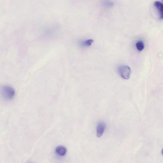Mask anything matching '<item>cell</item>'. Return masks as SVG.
<instances>
[{"label": "cell", "instance_id": "obj_3", "mask_svg": "<svg viewBox=\"0 0 163 163\" xmlns=\"http://www.w3.org/2000/svg\"><path fill=\"white\" fill-rule=\"evenodd\" d=\"M106 124L104 122H100L97 125V136L100 138L104 134L106 128Z\"/></svg>", "mask_w": 163, "mask_h": 163}, {"label": "cell", "instance_id": "obj_8", "mask_svg": "<svg viewBox=\"0 0 163 163\" xmlns=\"http://www.w3.org/2000/svg\"><path fill=\"white\" fill-rule=\"evenodd\" d=\"M105 5L106 6H108V7H111V6H112V5H113L114 4L113 3L111 2H106L105 3Z\"/></svg>", "mask_w": 163, "mask_h": 163}, {"label": "cell", "instance_id": "obj_4", "mask_svg": "<svg viewBox=\"0 0 163 163\" xmlns=\"http://www.w3.org/2000/svg\"><path fill=\"white\" fill-rule=\"evenodd\" d=\"M55 152L58 156H63L66 154L67 149L64 146H59L55 149Z\"/></svg>", "mask_w": 163, "mask_h": 163}, {"label": "cell", "instance_id": "obj_6", "mask_svg": "<svg viewBox=\"0 0 163 163\" xmlns=\"http://www.w3.org/2000/svg\"><path fill=\"white\" fill-rule=\"evenodd\" d=\"M136 47L137 49L140 51H142L145 48V45L142 41H138L136 43Z\"/></svg>", "mask_w": 163, "mask_h": 163}, {"label": "cell", "instance_id": "obj_5", "mask_svg": "<svg viewBox=\"0 0 163 163\" xmlns=\"http://www.w3.org/2000/svg\"><path fill=\"white\" fill-rule=\"evenodd\" d=\"M154 5L159 12L160 19H162L163 18V4L162 3L159 1H156L154 3Z\"/></svg>", "mask_w": 163, "mask_h": 163}, {"label": "cell", "instance_id": "obj_7", "mask_svg": "<svg viewBox=\"0 0 163 163\" xmlns=\"http://www.w3.org/2000/svg\"><path fill=\"white\" fill-rule=\"evenodd\" d=\"M93 42V40L92 39L88 40H86L82 42L81 44L83 46H90L91 45Z\"/></svg>", "mask_w": 163, "mask_h": 163}, {"label": "cell", "instance_id": "obj_2", "mask_svg": "<svg viewBox=\"0 0 163 163\" xmlns=\"http://www.w3.org/2000/svg\"><path fill=\"white\" fill-rule=\"evenodd\" d=\"M118 72L123 79L127 80L130 77L131 71L130 68L126 65L121 66L118 68Z\"/></svg>", "mask_w": 163, "mask_h": 163}, {"label": "cell", "instance_id": "obj_1", "mask_svg": "<svg viewBox=\"0 0 163 163\" xmlns=\"http://www.w3.org/2000/svg\"><path fill=\"white\" fill-rule=\"evenodd\" d=\"M0 94L3 99L7 101H10L15 96V91L12 87L5 86L0 89Z\"/></svg>", "mask_w": 163, "mask_h": 163}]
</instances>
